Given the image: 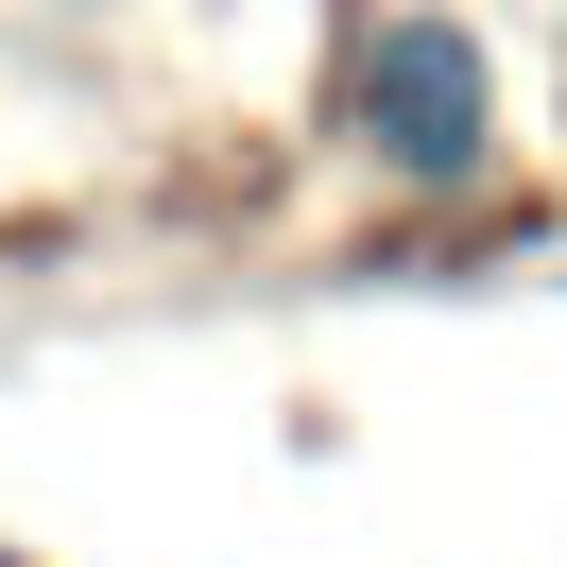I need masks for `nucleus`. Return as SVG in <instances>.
<instances>
[{
    "mask_svg": "<svg viewBox=\"0 0 567 567\" xmlns=\"http://www.w3.org/2000/svg\"><path fill=\"white\" fill-rule=\"evenodd\" d=\"M361 138H379L413 189H464V173H482V138H498L482 35H464V18H395V35L361 52Z\"/></svg>",
    "mask_w": 567,
    "mask_h": 567,
    "instance_id": "1",
    "label": "nucleus"
}]
</instances>
